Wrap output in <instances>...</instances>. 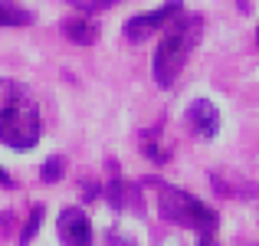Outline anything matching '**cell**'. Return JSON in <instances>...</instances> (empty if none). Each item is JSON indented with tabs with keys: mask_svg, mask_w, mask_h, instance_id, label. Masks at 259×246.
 Listing matches in <instances>:
<instances>
[{
	"mask_svg": "<svg viewBox=\"0 0 259 246\" xmlns=\"http://www.w3.org/2000/svg\"><path fill=\"white\" fill-rule=\"evenodd\" d=\"M56 230H59V240L66 246H95L92 243V223H89V217L79 207H66L56 220Z\"/></svg>",
	"mask_w": 259,
	"mask_h": 246,
	"instance_id": "5",
	"label": "cell"
},
{
	"mask_svg": "<svg viewBox=\"0 0 259 246\" xmlns=\"http://www.w3.org/2000/svg\"><path fill=\"white\" fill-rule=\"evenodd\" d=\"M30 23H33L30 10L10 4V0H0V26H30Z\"/></svg>",
	"mask_w": 259,
	"mask_h": 246,
	"instance_id": "9",
	"label": "cell"
},
{
	"mask_svg": "<svg viewBox=\"0 0 259 246\" xmlns=\"http://www.w3.org/2000/svg\"><path fill=\"white\" fill-rule=\"evenodd\" d=\"M187 125L200 138H217V132H220V108L210 99H194L187 108Z\"/></svg>",
	"mask_w": 259,
	"mask_h": 246,
	"instance_id": "6",
	"label": "cell"
},
{
	"mask_svg": "<svg viewBox=\"0 0 259 246\" xmlns=\"http://www.w3.org/2000/svg\"><path fill=\"white\" fill-rule=\"evenodd\" d=\"M197 246H217V240H213V236H200V243H197Z\"/></svg>",
	"mask_w": 259,
	"mask_h": 246,
	"instance_id": "15",
	"label": "cell"
},
{
	"mask_svg": "<svg viewBox=\"0 0 259 246\" xmlns=\"http://www.w3.org/2000/svg\"><path fill=\"white\" fill-rule=\"evenodd\" d=\"M158 210L164 220L177 223V227H187L200 236H213L217 223H220L213 207H207L200 197L187 194V190L174 187V184H158Z\"/></svg>",
	"mask_w": 259,
	"mask_h": 246,
	"instance_id": "3",
	"label": "cell"
},
{
	"mask_svg": "<svg viewBox=\"0 0 259 246\" xmlns=\"http://www.w3.org/2000/svg\"><path fill=\"white\" fill-rule=\"evenodd\" d=\"M105 243H108V246H135V240H128V236L118 233V230H112V233L105 236Z\"/></svg>",
	"mask_w": 259,
	"mask_h": 246,
	"instance_id": "13",
	"label": "cell"
},
{
	"mask_svg": "<svg viewBox=\"0 0 259 246\" xmlns=\"http://www.w3.org/2000/svg\"><path fill=\"white\" fill-rule=\"evenodd\" d=\"M181 13H184V4H181V0H167L164 7H158V10L132 17V20L125 23V36L132 39V43H141V39H148L151 33L164 30V26L171 23V20H177Z\"/></svg>",
	"mask_w": 259,
	"mask_h": 246,
	"instance_id": "4",
	"label": "cell"
},
{
	"mask_svg": "<svg viewBox=\"0 0 259 246\" xmlns=\"http://www.w3.org/2000/svg\"><path fill=\"white\" fill-rule=\"evenodd\" d=\"M43 121L30 89L17 79H0V141L13 151L36 148Z\"/></svg>",
	"mask_w": 259,
	"mask_h": 246,
	"instance_id": "1",
	"label": "cell"
},
{
	"mask_svg": "<svg viewBox=\"0 0 259 246\" xmlns=\"http://www.w3.org/2000/svg\"><path fill=\"white\" fill-rule=\"evenodd\" d=\"M63 174H66V158H59V154L46 158L43 168H39V177H43V184H56Z\"/></svg>",
	"mask_w": 259,
	"mask_h": 246,
	"instance_id": "10",
	"label": "cell"
},
{
	"mask_svg": "<svg viewBox=\"0 0 259 246\" xmlns=\"http://www.w3.org/2000/svg\"><path fill=\"white\" fill-rule=\"evenodd\" d=\"M200 17H194V13H181L177 20L164 26V36H161L158 50H154V82H158L161 89L174 86L177 76H181L184 63H187L190 50L197 46V39H200Z\"/></svg>",
	"mask_w": 259,
	"mask_h": 246,
	"instance_id": "2",
	"label": "cell"
},
{
	"mask_svg": "<svg viewBox=\"0 0 259 246\" xmlns=\"http://www.w3.org/2000/svg\"><path fill=\"white\" fill-rule=\"evenodd\" d=\"M256 43H259V26H256Z\"/></svg>",
	"mask_w": 259,
	"mask_h": 246,
	"instance_id": "16",
	"label": "cell"
},
{
	"mask_svg": "<svg viewBox=\"0 0 259 246\" xmlns=\"http://www.w3.org/2000/svg\"><path fill=\"white\" fill-rule=\"evenodd\" d=\"M108 203H112L115 210H138L141 207V197H138V187L128 181H121V177H115L112 184H108Z\"/></svg>",
	"mask_w": 259,
	"mask_h": 246,
	"instance_id": "8",
	"label": "cell"
},
{
	"mask_svg": "<svg viewBox=\"0 0 259 246\" xmlns=\"http://www.w3.org/2000/svg\"><path fill=\"white\" fill-rule=\"evenodd\" d=\"M69 4L76 7L79 13H85V17H89V13H99V10H108V7H115L118 0H69Z\"/></svg>",
	"mask_w": 259,
	"mask_h": 246,
	"instance_id": "11",
	"label": "cell"
},
{
	"mask_svg": "<svg viewBox=\"0 0 259 246\" xmlns=\"http://www.w3.org/2000/svg\"><path fill=\"white\" fill-rule=\"evenodd\" d=\"M0 184H4V187H10V184H13V177H10V174H7V171H4V168H0Z\"/></svg>",
	"mask_w": 259,
	"mask_h": 246,
	"instance_id": "14",
	"label": "cell"
},
{
	"mask_svg": "<svg viewBox=\"0 0 259 246\" xmlns=\"http://www.w3.org/2000/svg\"><path fill=\"white\" fill-rule=\"evenodd\" d=\"M63 36L76 46H92L99 39V23L92 17H85V13H76V17H69L63 23Z\"/></svg>",
	"mask_w": 259,
	"mask_h": 246,
	"instance_id": "7",
	"label": "cell"
},
{
	"mask_svg": "<svg viewBox=\"0 0 259 246\" xmlns=\"http://www.w3.org/2000/svg\"><path fill=\"white\" fill-rule=\"evenodd\" d=\"M39 223H43V207H33V214H30V220H26V227H23V233H20V243H30L33 236H36V230H39Z\"/></svg>",
	"mask_w": 259,
	"mask_h": 246,
	"instance_id": "12",
	"label": "cell"
}]
</instances>
